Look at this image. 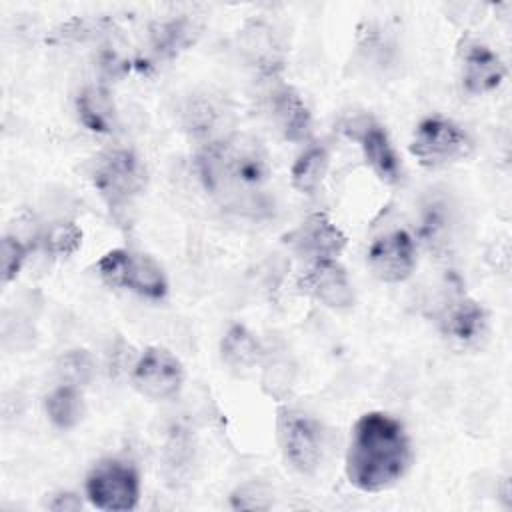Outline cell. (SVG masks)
I'll return each mask as SVG.
<instances>
[{
	"instance_id": "obj_13",
	"label": "cell",
	"mask_w": 512,
	"mask_h": 512,
	"mask_svg": "<svg viewBox=\"0 0 512 512\" xmlns=\"http://www.w3.org/2000/svg\"><path fill=\"white\" fill-rule=\"evenodd\" d=\"M442 336L460 348L476 346L488 332V314L480 302L468 296L448 302L438 318Z\"/></svg>"
},
{
	"instance_id": "obj_1",
	"label": "cell",
	"mask_w": 512,
	"mask_h": 512,
	"mask_svg": "<svg viewBox=\"0 0 512 512\" xmlns=\"http://www.w3.org/2000/svg\"><path fill=\"white\" fill-rule=\"evenodd\" d=\"M198 178L224 210L260 218L270 212V162L262 142L246 132H228L196 152Z\"/></svg>"
},
{
	"instance_id": "obj_27",
	"label": "cell",
	"mask_w": 512,
	"mask_h": 512,
	"mask_svg": "<svg viewBox=\"0 0 512 512\" xmlns=\"http://www.w3.org/2000/svg\"><path fill=\"white\" fill-rule=\"evenodd\" d=\"M48 508L54 512H76L82 508V500L74 492H60L48 502Z\"/></svg>"
},
{
	"instance_id": "obj_12",
	"label": "cell",
	"mask_w": 512,
	"mask_h": 512,
	"mask_svg": "<svg viewBox=\"0 0 512 512\" xmlns=\"http://www.w3.org/2000/svg\"><path fill=\"white\" fill-rule=\"evenodd\" d=\"M298 288L332 310H348L356 300L348 272L338 260L308 264L298 280Z\"/></svg>"
},
{
	"instance_id": "obj_14",
	"label": "cell",
	"mask_w": 512,
	"mask_h": 512,
	"mask_svg": "<svg viewBox=\"0 0 512 512\" xmlns=\"http://www.w3.org/2000/svg\"><path fill=\"white\" fill-rule=\"evenodd\" d=\"M268 110L276 130L288 142H306L312 134V114L304 98L290 84H276L268 96Z\"/></svg>"
},
{
	"instance_id": "obj_8",
	"label": "cell",
	"mask_w": 512,
	"mask_h": 512,
	"mask_svg": "<svg viewBox=\"0 0 512 512\" xmlns=\"http://www.w3.org/2000/svg\"><path fill=\"white\" fill-rule=\"evenodd\" d=\"M342 132L354 140L370 170L384 184H398L402 180V162L386 132V128L370 114H358L342 124Z\"/></svg>"
},
{
	"instance_id": "obj_21",
	"label": "cell",
	"mask_w": 512,
	"mask_h": 512,
	"mask_svg": "<svg viewBox=\"0 0 512 512\" xmlns=\"http://www.w3.org/2000/svg\"><path fill=\"white\" fill-rule=\"evenodd\" d=\"M330 168V152L322 144L308 146L290 168V182L300 194H314Z\"/></svg>"
},
{
	"instance_id": "obj_4",
	"label": "cell",
	"mask_w": 512,
	"mask_h": 512,
	"mask_svg": "<svg viewBox=\"0 0 512 512\" xmlns=\"http://www.w3.org/2000/svg\"><path fill=\"white\" fill-rule=\"evenodd\" d=\"M474 150L470 134L450 118L426 116L418 122L410 140V154L424 168H446L464 158Z\"/></svg>"
},
{
	"instance_id": "obj_10",
	"label": "cell",
	"mask_w": 512,
	"mask_h": 512,
	"mask_svg": "<svg viewBox=\"0 0 512 512\" xmlns=\"http://www.w3.org/2000/svg\"><path fill=\"white\" fill-rule=\"evenodd\" d=\"M346 242V234L324 212L308 214L284 236V244L308 264L338 260Z\"/></svg>"
},
{
	"instance_id": "obj_11",
	"label": "cell",
	"mask_w": 512,
	"mask_h": 512,
	"mask_svg": "<svg viewBox=\"0 0 512 512\" xmlns=\"http://www.w3.org/2000/svg\"><path fill=\"white\" fill-rule=\"evenodd\" d=\"M366 262L380 282H404L416 268V242L406 230L386 232L370 244Z\"/></svg>"
},
{
	"instance_id": "obj_3",
	"label": "cell",
	"mask_w": 512,
	"mask_h": 512,
	"mask_svg": "<svg viewBox=\"0 0 512 512\" xmlns=\"http://www.w3.org/2000/svg\"><path fill=\"white\" fill-rule=\"evenodd\" d=\"M94 268L100 280L110 288L130 290L148 300H162L168 294V278L162 266L144 252L114 248L108 250Z\"/></svg>"
},
{
	"instance_id": "obj_9",
	"label": "cell",
	"mask_w": 512,
	"mask_h": 512,
	"mask_svg": "<svg viewBox=\"0 0 512 512\" xmlns=\"http://www.w3.org/2000/svg\"><path fill=\"white\" fill-rule=\"evenodd\" d=\"M184 384L182 362L162 346H148L132 368V386L150 400L174 398Z\"/></svg>"
},
{
	"instance_id": "obj_23",
	"label": "cell",
	"mask_w": 512,
	"mask_h": 512,
	"mask_svg": "<svg viewBox=\"0 0 512 512\" xmlns=\"http://www.w3.org/2000/svg\"><path fill=\"white\" fill-rule=\"evenodd\" d=\"M56 372H58L62 384L84 388L86 384H90V380L94 376L92 356L82 348L66 350L56 362Z\"/></svg>"
},
{
	"instance_id": "obj_25",
	"label": "cell",
	"mask_w": 512,
	"mask_h": 512,
	"mask_svg": "<svg viewBox=\"0 0 512 512\" xmlns=\"http://www.w3.org/2000/svg\"><path fill=\"white\" fill-rule=\"evenodd\" d=\"M28 256L26 244L14 236V234H4L2 244H0V272H2V282L8 284L18 278L24 262Z\"/></svg>"
},
{
	"instance_id": "obj_18",
	"label": "cell",
	"mask_w": 512,
	"mask_h": 512,
	"mask_svg": "<svg viewBox=\"0 0 512 512\" xmlns=\"http://www.w3.org/2000/svg\"><path fill=\"white\" fill-rule=\"evenodd\" d=\"M220 356L234 370H250L260 364L264 348L254 332L242 324H232L220 340Z\"/></svg>"
},
{
	"instance_id": "obj_2",
	"label": "cell",
	"mask_w": 512,
	"mask_h": 512,
	"mask_svg": "<svg viewBox=\"0 0 512 512\" xmlns=\"http://www.w3.org/2000/svg\"><path fill=\"white\" fill-rule=\"evenodd\" d=\"M412 464V442L404 424L386 412L362 414L350 434L344 472L362 492L394 486Z\"/></svg>"
},
{
	"instance_id": "obj_26",
	"label": "cell",
	"mask_w": 512,
	"mask_h": 512,
	"mask_svg": "<svg viewBox=\"0 0 512 512\" xmlns=\"http://www.w3.org/2000/svg\"><path fill=\"white\" fill-rule=\"evenodd\" d=\"M234 510H266L272 506L268 492L258 484H244L230 496Z\"/></svg>"
},
{
	"instance_id": "obj_20",
	"label": "cell",
	"mask_w": 512,
	"mask_h": 512,
	"mask_svg": "<svg viewBox=\"0 0 512 512\" xmlns=\"http://www.w3.org/2000/svg\"><path fill=\"white\" fill-rule=\"evenodd\" d=\"M44 408L48 414V420L58 430H72L76 428L86 412L82 388L60 384L56 386L44 400Z\"/></svg>"
},
{
	"instance_id": "obj_7",
	"label": "cell",
	"mask_w": 512,
	"mask_h": 512,
	"mask_svg": "<svg viewBox=\"0 0 512 512\" xmlns=\"http://www.w3.org/2000/svg\"><path fill=\"white\" fill-rule=\"evenodd\" d=\"M276 430L284 460L300 474H314L326 448L322 424L308 412L286 406L278 410Z\"/></svg>"
},
{
	"instance_id": "obj_16",
	"label": "cell",
	"mask_w": 512,
	"mask_h": 512,
	"mask_svg": "<svg viewBox=\"0 0 512 512\" xmlns=\"http://www.w3.org/2000/svg\"><path fill=\"white\" fill-rule=\"evenodd\" d=\"M226 116L228 110L222 100L210 94H196L182 108V126L190 136L202 138L206 144L228 134L222 132V126H226Z\"/></svg>"
},
{
	"instance_id": "obj_5",
	"label": "cell",
	"mask_w": 512,
	"mask_h": 512,
	"mask_svg": "<svg viewBox=\"0 0 512 512\" xmlns=\"http://www.w3.org/2000/svg\"><path fill=\"white\" fill-rule=\"evenodd\" d=\"M100 198L114 210L126 208L146 186V168L136 152L114 148L100 154L90 172Z\"/></svg>"
},
{
	"instance_id": "obj_24",
	"label": "cell",
	"mask_w": 512,
	"mask_h": 512,
	"mask_svg": "<svg viewBox=\"0 0 512 512\" xmlns=\"http://www.w3.org/2000/svg\"><path fill=\"white\" fill-rule=\"evenodd\" d=\"M44 246L54 256H72L82 246V230L72 220H58L46 230Z\"/></svg>"
},
{
	"instance_id": "obj_17",
	"label": "cell",
	"mask_w": 512,
	"mask_h": 512,
	"mask_svg": "<svg viewBox=\"0 0 512 512\" xmlns=\"http://www.w3.org/2000/svg\"><path fill=\"white\" fill-rule=\"evenodd\" d=\"M80 124L94 134H112L118 126V112L112 94L102 86H84L76 96Z\"/></svg>"
},
{
	"instance_id": "obj_19",
	"label": "cell",
	"mask_w": 512,
	"mask_h": 512,
	"mask_svg": "<svg viewBox=\"0 0 512 512\" xmlns=\"http://www.w3.org/2000/svg\"><path fill=\"white\" fill-rule=\"evenodd\" d=\"M198 28L188 18H174L168 22H158L150 30V46L156 58L170 60L194 44Z\"/></svg>"
},
{
	"instance_id": "obj_15",
	"label": "cell",
	"mask_w": 512,
	"mask_h": 512,
	"mask_svg": "<svg viewBox=\"0 0 512 512\" xmlns=\"http://www.w3.org/2000/svg\"><path fill=\"white\" fill-rule=\"evenodd\" d=\"M506 78L502 58L486 44L472 42L462 54V86L472 96L494 92Z\"/></svg>"
},
{
	"instance_id": "obj_6",
	"label": "cell",
	"mask_w": 512,
	"mask_h": 512,
	"mask_svg": "<svg viewBox=\"0 0 512 512\" xmlns=\"http://www.w3.org/2000/svg\"><path fill=\"white\" fill-rule=\"evenodd\" d=\"M84 490L94 508L128 512L140 500V474L134 464L122 458H102L86 474Z\"/></svg>"
},
{
	"instance_id": "obj_22",
	"label": "cell",
	"mask_w": 512,
	"mask_h": 512,
	"mask_svg": "<svg viewBox=\"0 0 512 512\" xmlns=\"http://www.w3.org/2000/svg\"><path fill=\"white\" fill-rule=\"evenodd\" d=\"M242 44L246 54L254 60V64L266 72V74H274L276 68H280V50H278V42L272 34V28L262 24V22H254L250 24L244 34H242Z\"/></svg>"
}]
</instances>
